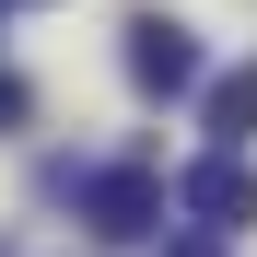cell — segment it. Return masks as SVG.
<instances>
[{
	"mask_svg": "<svg viewBox=\"0 0 257 257\" xmlns=\"http://www.w3.org/2000/svg\"><path fill=\"white\" fill-rule=\"evenodd\" d=\"M199 117H210V141H222V152H245V141H257V59L210 82V94H199Z\"/></svg>",
	"mask_w": 257,
	"mask_h": 257,
	"instance_id": "cell-4",
	"label": "cell"
},
{
	"mask_svg": "<svg viewBox=\"0 0 257 257\" xmlns=\"http://www.w3.org/2000/svg\"><path fill=\"white\" fill-rule=\"evenodd\" d=\"M164 210H176V187H164L152 164H105V176H82V222H94L105 245H141V234H164Z\"/></svg>",
	"mask_w": 257,
	"mask_h": 257,
	"instance_id": "cell-1",
	"label": "cell"
},
{
	"mask_svg": "<svg viewBox=\"0 0 257 257\" xmlns=\"http://www.w3.org/2000/svg\"><path fill=\"white\" fill-rule=\"evenodd\" d=\"M128 82H141V94H199V35L176 24V12H128Z\"/></svg>",
	"mask_w": 257,
	"mask_h": 257,
	"instance_id": "cell-2",
	"label": "cell"
},
{
	"mask_svg": "<svg viewBox=\"0 0 257 257\" xmlns=\"http://www.w3.org/2000/svg\"><path fill=\"white\" fill-rule=\"evenodd\" d=\"M176 210H187L199 234H245V222H257V176H245L234 152H210V164L176 176Z\"/></svg>",
	"mask_w": 257,
	"mask_h": 257,
	"instance_id": "cell-3",
	"label": "cell"
},
{
	"mask_svg": "<svg viewBox=\"0 0 257 257\" xmlns=\"http://www.w3.org/2000/svg\"><path fill=\"white\" fill-rule=\"evenodd\" d=\"M0 12H24V0H0Z\"/></svg>",
	"mask_w": 257,
	"mask_h": 257,
	"instance_id": "cell-6",
	"label": "cell"
},
{
	"mask_svg": "<svg viewBox=\"0 0 257 257\" xmlns=\"http://www.w3.org/2000/svg\"><path fill=\"white\" fill-rule=\"evenodd\" d=\"M164 257H222V234H187V245H164Z\"/></svg>",
	"mask_w": 257,
	"mask_h": 257,
	"instance_id": "cell-5",
	"label": "cell"
}]
</instances>
